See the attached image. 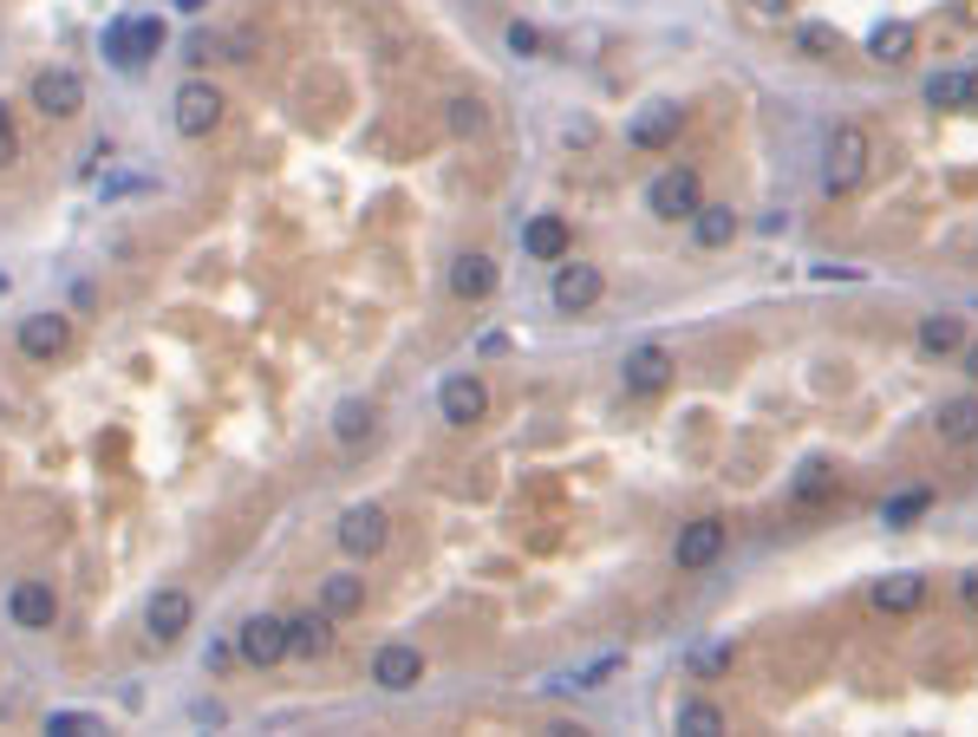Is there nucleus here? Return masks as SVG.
<instances>
[{
	"label": "nucleus",
	"instance_id": "38",
	"mask_svg": "<svg viewBox=\"0 0 978 737\" xmlns=\"http://www.w3.org/2000/svg\"><path fill=\"white\" fill-rule=\"evenodd\" d=\"M960 601L978 614V568H966V575H960Z\"/></svg>",
	"mask_w": 978,
	"mask_h": 737
},
{
	"label": "nucleus",
	"instance_id": "16",
	"mask_svg": "<svg viewBox=\"0 0 978 737\" xmlns=\"http://www.w3.org/2000/svg\"><path fill=\"white\" fill-rule=\"evenodd\" d=\"M450 294L457 300H490L496 294V261L490 255H457L450 261Z\"/></svg>",
	"mask_w": 978,
	"mask_h": 737
},
{
	"label": "nucleus",
	"instance_id": "41",
	"mask_svg": "<svg viewBox=\"0 0 978 737\" xmlns=\"http://www.w3.org/2000/svg\"><path fill=\"white\" fill-rule=\"evenodd\" d=\"M966 105H978V72H966Z\"/></svg>",
	"mask_w": 978,
	"mask_h": 737
},
{
	"label": "nucleus",
	"instance_id": "15",
	"mask_svg": "<svg viewBox=\"0 0 978 737\" xmlns=\"http://www.w3.org/2000/svg\"><path fill=\"white\" fill-rule=\"evenodd\" d=\"M679 124H685V105H672V98H666V105H646V111L627 124V144H633V150H666V144L679 137Z\"/></svg>",
	"mask_w": 978,
	"mask_h": 737
},
{
	"label": "nucleus",
	"instance_id": "4",
	"mask_svg": "<svg viewBox=\"0 0 978 737\" xmlns=\"http://www.w3.org/2000/svg\"><path fill=\"white\" fill-rule=\"evenodd\" d=\"M601 294H607L601 268H594V261H568V255H561V268H555V287H548L555 314H587Z\"/></svg>",
	"mask_w": 978,
	"mask_h": 737
},
{
	"label": "nucleus",
	"instance_id": "34",
	"mask_svg": "<svg viewBox=\"0 0 978 737\" xmlns=\"http://www.w3.org/2000/svg\"><path fill=\"white\" fill-rule=\"evenodd\" d=\"M535 46H542V33H535L529 20H516V26H509V52H522V59H529Z\"/></svg>",
	"mask_w": 978,
	"mask_h": 737
},
{
	"label": "nucleus",
	"instance_id": "10",
	"mask_svg": "<svg viewBox=\"0 0 978 737\" xmlns=\"http://www.w3.org/2000/svg\"><path fill=\"white\" fill-rule=\"evenodd\" d=\"M385 536H392V529H385V509H379V503H359V509L339 516V549H346L352 562H372V555L385 549Z\"/></svg>",
	"mask_w": 978,
	"mask_h": 737
},
{
	"label": "nucleus",
	"instance_id": "42",
	"mask_svg": "<svg viewBox=\"0 0 978 737\" xmlns=\"http://www.w3.org/2000/svg\"><path fill=\"white\" fill-rule=\"evenodd\" d=\"M176 7H183V13H202V7H209V0H176Z\"/></svg>",
	"mask_w": 978,
	"mask_h": 737
},
{
	"label": "nucleus",
	"instance_id": "12",
	"mask_svg": "<svg viewBox=\"0 0 978 737\" xmlns=\"http://www.w3.org/2000/svg\"><path fill=\"white\" fill-rule=\"evenodd\" d=\"M189 621H196V601H189L183 588H157V594H150V607H144V627H150V640H157V647L183 640V634H189Z\"/></svg>",
	"mask_w": 978,
	"mask_h": 737
},
{
	"label": "nucleus",
	"instance_id": "18",
	"mask_svg": "<svg viewBox=\"0 0 978 737\" xmlns=\"http://www.w3.org/2000/svg\"><path fill=\"white\" fill-rule=\"evenodd\" d=\"M933 431H940L946 444H973V438H978V392L940 398V412H933Z\"/></svg>",
	"mask_w": 978,
	"mask_h": 737
},
{
	"label": "nucleus",
	"instance_id": "29",
	"mask_svg": "<svg viewBox=\"0 0 978 737\" xmlns=\"http://www.w3.org/2000/svg\"><path fill=\"white\" fill-rule=\"evenodd\" d=\"M927 105H940V111L966 105V72H933L927 78Z\"/></svg>",
	"mask_w": 978,
	"mask_h": 737
},
{
	"label": "nucleus",
	"instance_id": "24",
	"mask_svg": "<svg viewBox=\"0 0 978 737\" xmlns=\"http://www.w3.org/2000/svg\"><path fill=\"white\" fill-rule=\"evenodd\" d=\"M320 607H326L333 621L359 614V607H366V575H326V581H320Z\"/></svg>",
	"mask_w": 978,
	"mask_h": 737
},
{
	"label": "nucleus",
	"instance_id": "30",
	"mask_svg": "<svg viewBox=\"0 0 978 737\" xmlns=\"http://www.w3.org/2000/svg\"><path fill=\"white\" fill-rule=\"evenodd\" d=\"M483 124H490V111H483L476 98H450V131H457V137H476Z\"/></svg>",
	"mask_w": 978,
	"mask_h": 737
},
{
	"label": "nucleus",
	"instance_id": "22",
	"mask_svg": "<svg viewBox=\"0 0 978 737\" xmlns=\"http://www.w3.org/2000/svg\"><path fill=\"white\" fill-rule=\"evenodd\" d=\"M960 346H966V320H960V314H927V320H920V353L953 359Z\"/></svg>",
	"mask_w": 978,
	"mask_h": 737
},
{
	"label": "nucleus",
	"instance_id": "28",
	"mask_svg": "<svg viewBox=\"0 0 978 737\" xmlns=\"http://www.w3.org/2000/svg\"><path fill=\"white\" fill-rule=\"evenodd\" d=\"M927 503H933V490H901V496H888V503H881V523H888V529H907Z\"/></svg>",
	"mask_w": 978,
	"mask_h": 737
},
{
	"label": "nucleus",
	"instance_id": "6",
	"mask_svg": "<svg viewBox=\"0 0 978 737\" xmlns=\"http://www.w3.org/2000/svg\"><path fill=\"white\" fill-rule=\"evenodd\" d=\"M176 131L183 137H209L215 124H222V91L209 85V78H189V85H176Z\"/></svg>",
	"mask_w": 978,
	"mask_h": 737
},
{
	"label": "nucleus",
	"instance_id": "13",
	"mask_svg": "<svg viewBox=\"0 0 978 737\" xmlns=\"http://www.w3.org/2000/svg\"><path fill=\"white\" fill-rule=\"evenodd\" d=\"M437 412H444V425H476L490 412V385L470 379V372H457V379L437 385Z\"/></svg>",
	"mask_w": 978,
	"mask_h": 737
},
{
	"label": "nucleus",
	"instance_id": "32",
	"mask_svg": "<svg viewBox=\"0 0 978 737\" xmlns=\"http://www.w3.org/2000/svg\"><path fill=\"white\" fill-rule=\"evenodd\" d=\"M46 732H52V737H91V732H104V725H98V718H85V712H52V718H46Z\"/></svg>",
	"mask_w": 978,
	"mask_h": 737
},
{
	"label": "nucleus",
	"instance_id": "2",
	"mask_svg": "<svg viewBox=\"0 0 978 737\" xmlns=\"http://www.w3.org/2000/svg\"><path fill=\"white\" fill-rule=\"evenodd\" d=\"M698 202H705V183H698V170H659L653 183H646V209L659 216V222H692L698 216Z\"/></svg>",
	"mask_w": 978,
	"mask_h": 737
},
{
	"label": "nucleus",
	"instance_id": "37",
	"mask_svg": "<svg viewBox=\"0 0 978 737\" xmlns=\"http://www.w3.org/2000/svg\"><path fill=\"white\" fill-rule=\"evenodd\" d=\"M790 7L796 0H751V13H764V20H790Z\"/></svg>",
	"mask_w": 978,
	"mask_h": 737
},
{
	"label": "nucleus",
	"instance_id": "33",
	"mask_svg": "<svg viewBox=\"0 0 978 737\" xmlns=\"http://www.w3.org/2000/svg\"><path fill=\"white\" fill-rule=\"evenodd\" d=\"M157 46H163V20H131V52L150 59Z\"/></svg>",
	"mask_w": 978,
	"mask_h": 737
},
{
	"label": "nucleus",
	"instance_id": "20",
	"mask_svg": "<svg viewBox=\"0 0 978 737\" xmlns=\"http://www.w3.org/2000/svg\"><path fill=\"white\" fill-rule=\"evenodd\" d=\"M692 235H698V248H731L738 242V209L731 202H698Z\"/></svg>",
	"mask_w": 978,
	"mask_h": 737
},
{
	"label": "nucleus",
	"instance_id": "43",
	"mask_svg": "<svg viewBox=\"0 0 978 737\" xmlns=\"http://www.w3.org/2000/svg\"><path fill=\"white\" fill-rule=\"evenodd\" d=\"M0 124H7V105H0Z\"/></svg>",
	"mask_w": 978,
	"mask_h": 737
},
{
	"label": "nucleus",
	"instance_id": "11",
	"mask_svg": "<svg viewBox=\"0 0 978 737\" xmlns=\"http://www.w3.org/2000/svg\"><path fill=\"white\" fill-rule=\"evenodd\" d=\"M7 614H13V627H20V634H46V627L59 621V594H52V581H13Z\"/></svg>",
	"mask_w": 978,
	"mask_h": 737
},
{
	"label": "nucleus",
	"instance_id": "14",
	"mask_svg": "<svg viewBox=\"0 0 978 737\" xmlns=\"http://www.w3.org/2000/svg\"><path fill=\"white\" fill-rule=\"evenodd\" d=\"M372 679H379V692H411L424 679V653L405 647V640H392V647L372 653Z\"/></svg>",
	"mask_w": 978,
	"mask_h": 737
},
{
	"label": "nucleus",
	"instance_id": "7",
	"mask_svg": "<svg viewBox=\"0 0 978 737\" xmlns=\"http://www.w3.org/2000/svg\"><path fill=\"white\" fill-rule=\"evenodd\" d=\"M65 346H72V320H65V314H26V320H20V353H26L33 366L65 359Z\"/></svg>",
	"mask_w": 978,
	"mask_h": 737
},
{
	"label": "nucleus",
	"instance_id": "21",
	"mask_svg": "<svg viewBox=\"0 0 978 737\" xmlns=\"http://www.w3.org/2000/svg\"><path fill=\"white\" fill-rule=\"evenodd\" d=\"M868 59H881V65H907V59H914V26H907V20H881V26L868 33Z\"/></svg>",
	"mask_w": 978,
	"mask_h": 737
},
{
	"label": "nucleus",
	"instance_id": "8",
	"mask_svg": "<svg viewBox=\"0 0 978 737\" xmlns=\"http://www.w3.org/2000/svg\"><path fill=\"white\" fill-rule=\"evenodd\" d=\"M235 653H242L248 666H274V660H287V621H274V614H248V621L235 627Z\"/></svg>",
	"mask_w": 978,
	"mask_h": 737
},
{
	"label": "nucleus",
	"instance_id": "1",
	"mask_svg": "<svg viewBox=\"0 0 978 737\" xmlns=\"http://www.w3.org/2000/svg\"><path fill=\"white\" fill-rule=\"evenodd\" d=\"M868 157H875V137H868L862 124H835L829 157H822V189H829V196H855L862 176H868Z\"/></svg>",
	"mask_w": 978,
	"mask_h": 737
},
{
	"label": "nucleus",
	"instance_id": "39",
	"mask_svg": "<svg viewBox=\"0 0 978 737\" xmlns=\"http://www.w3.org/2000/svg\"><path fill=\"white\" fill-rule=\"evenodd\" d=\"M960 359H966V379L978 385V340H966V346H960Z\"/></svg>",
	"mask_w": 978,
	"mask_h": 737
},
{
	"label": "nucleus",
	"instance_id": "26",
	"mask_svg": "<svg viewBox=\"0 0 978 737\" xmlns=\"http://www.w3.org/2000/svg\"><path fill=\"white\" fill-rule=\"evenodd\" d=\"M333 438H339V444H359V438H372V405H366V398H346V405L333 412Z\"/></svg>",
	"mask_w": 978,
	"mask_h": 737
},
{
	"label": "nucleus",
	"instance_id": "17",
	"mask_svg": "<svg viewBox=\"0 0 978 737\" xmlns=\"http://www.w3.org/2000/svg\"><path fill=\"white\" fill-rule=\"evenodd\" d=\"M881 614H914L920 601H927V575H914V568H901V575H888V581H875V594H868Z\"/></svg>",
	"mask_w": 978,
	"mask_h": 737
},
{
	"label": "nucleus",
	"instance_id": "40",
	"mask_svg": "<svg viewBox=\"0 0 978 737\" xmlns=\"http://www.w3.org/2000/svg\"><path fill=\"white\" fill-rule=\"evenodd\" d=\"M13 150H20V144H13V131H7V124H0V170H7V163H13Z\"/></svg>",
	"mask_w": 978,
	"mask_h": 737
},
{
	"label": "nucleus",
	"instance_id": "23",
	"mask_svg": "<svg viewBox=\"0 0 978 737\" xmlns=\"http://www.w3.org/2000/svg\"><path fill=\"white\" fill-rule=\"evenodd\" d=\"M522 248H529L535 261H561V255H568V222H561V216H535V222L522 229Z\"/></svg>",
	"mask_w": 978,
	"mask_h": 737
},
{
	"label": "nucleus",
	"instance_id": "27",
	"mask_svg": "<svg viewBox=\"0 0 978 737\" xmlns=\"http://www.w3.org/2000/svg\"><path fill=\"white\" fill-rule=\"evenodd\" d=\"M679 732H692V737H718V732H725V712H718L711 699H685V705H679Z\"/></svg>",
	"mask_w": 978,
	"mask_h": 737
},
{
	"label": "nucleus",
	"instance_id": "31",
	"mask_svg": "<svg viewBox=\"0 0 978 737\" xmlns=\"http://www.w3.org/2000/svg\"><path fill=\"white\" fill-rule=\"evenodd\" d=\"M104 59H111V65H137V52H131V20H111V26H104Z\"/></svg>",
	"mask_w": 978,
	"mask_h": 737
},
{
	"label": "nucleus",
	"instance_id": "35",
	"mask_svg": "<svg viewBox=\"0 0 978 737\" xmlns=\"http://www.w3.org/2000/svg\"><path fill=\"white\" fill-rule=\"evenodd\" d=\"M829 490V470L822 464H803V483H796V496H822Z\"/></svg>",
	"mask_w": 978,
	"mask_h": 737
},
{
	"label": "nucleus",
	"instance_id": "9",
	"mask_svg": "<svg viewBox=\"0 0 978 737\" xmlns=\"http://www.w3.org/2000/svg\"><path fill=\"white\" fill-rule=\"evenodd\" d=\"M33 105H39L46 118H78V111H85V78H78L72 65H52V72L33 78Z\"/></svg>",
	"mask_w": 978,
	"mask_h": 737
},
{
	"label": "nucleus",
	"instance_id": "36",
	"mask_svg": "<svg viewBox=\"0 0 978 737\" xmlns=\"http://www.w3.org/2000/svg\"><path fill=\"white\" fill-rule=\"evenodd\" d=\"M614 673H620V660H601V666H587V673H574V686L587 692V686H607Z\"/></svg>",
	"mask_w": 978,
	"mask_h": 737
},
{
	"label": "nucleus",
	"instance_id": "25",
	"mask_svg": "<svg viewBox=\"0 0 978 737\" xmlns=\"http://www.w3.org/2000/svg\"><path fill=\"white\" fill-rule=\"evenodd\" d=\"M796 52H809V59H835V52H842V33H835L829 20H803V26H796Z\"/></svg>",
	"mask_w": 978,
	"mask_h": 737
},
{
	"label": "nucleus",
	"instance_id": "3",
	"mask_svg": "<svg viewBox=\"0 0 978 737\" xmlns=\"http://www.w3.org/2000/svg\"><path fill=\"white\" fill-rule=\"evenodd\" d=\"M725 542H731V529H725L718 516H692V523L679 529V542H672V562H679V575H705V568L725 555Z\"/></svg>",
	"mask_w": 978,
	"mask_h": 737
},
{
	"label": "nucleus",
	"instance_id": "19",
	"mask_svg": "<svg viewBox=\"0 0 978 737\" xmlns=\"http://www.w3.org/2000/svg\"><path fill=\"white\" fill-rule=\"evenodd\" d=\"M326 647H333V614H326V607L287 621V653H294V660H320Z\"/></svg>",
	"mask_w": 978,
	"mask_h": 737
},
{
	"label": "nucleus",
	"instance_id": "5",
	"mask_svg": "<svg viewBox=\"0 0 978 737\" xmlns=\"http://www.w3.org/2000/svg\"><path fill=\"white\" fill-rule=\"evenodd\" d=\"M672 346H633L627 359H620V385L633 392V398H659L666 385H672Z\"/></svg>",
	"mask_w": 978,
	"mask_h": 737
}]
</instances>
